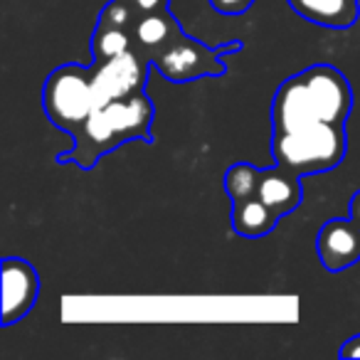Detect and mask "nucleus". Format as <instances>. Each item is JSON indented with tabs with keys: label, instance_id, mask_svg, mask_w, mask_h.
<instances>
[{
	"label": "nucleus",
	"instance_id": "obj_11",
	"mask_svg": "<svg viewBox=\"0 0 360 360\" xmlns=\"http://www.w3.org/2000/svg\"><path fill=\"white\" fill-rule=\"evenodd\" d=\"M131 35H134V50L143 52L148 60H153L163 47H168L175 37L183 35V27L170 15V11H160L141 18L131 30Z\"/></svg>",
	"mask_w": 360,
	"mask_h": 360
},
{
	"label": "nucleus",
	"instance_id": "obj_17",
	"mask_svg": "<svg viewBox=\"0 0 360 360\" xmlns=\"http://www.w3.org/2000/svg\"><path fill=\"white\" fill-rule=\"evenodd\" d=\"M340 358L345 360H353V358H360V335H353V338H348L343 345H340Z\"/></svg>",
	"mask_w": 360,
	"mask_h": 360
},
{
	"label": "nucleus",
	"instance_id": "obj_16",
	"mask_svg": "<svg viewBox=\"0 0 360 360\" xmlns=\"http://www.w3.org/2000/svg\"><path fill=\"white\" fill-rule=\"evenodd\" d=\"M255 0H210V6L222 15H242L252 8Z\"/></svg>",
	"mask_w": 360,
	"mask_h": 360
},
{
	"label": "nucleus",
	"instance_id": "obj_8",
	"mask_svg": "<svg viewBox=\"0 0 360 360\" xmlns=\"http://www.w3.org/2000/svg\"><path fill=\"white\" fill-rule=\"evenodd\" d=\"M321 264L328 271H343L360 262V225L353 217L328 220L316 240Z\"/></svg>",
	"mask_w": 360,
	"mask_h": 360
},
{
	"label": "nucleus",
	"instance_id": "obj_6",
	"mask_svg": "<svg viewBox=\"0 0 360 360\" xmlns=\"http://www.w3.org/2000/svg\"><path fill=\"white\" fill-rule=\"evenodd\" d=\"M150 70H153L150 60L139 50H129L114 60L104 62V65H91L99 104L141 94L146 89Z\"/></svg>",
	"mask_w": 360,
	"mask_h": 360
},
{
	"label": "nucleus",
	"instance_id": "obj_12",
	"mask_svg": "<svg viewBox=\"0 0 360 360\" xmlns=\"http://www.w3.org/2000/svg\"><path fill=\"white\" fill-rule=\"evenodd\" d=\"M230 220H232V230H235L237 235L257 240V237L269 235L281 217L276 215L266 202H262L257 195H252V198H245V200L232 202Z\"/></svg>",
	"mask_w": 360,
	"mask_h": 360
},
{
	"label": "nucleus",
	"instance_id": "obj_7",
	"mask_svg": "<svg viewBox=\"0 0 360 360\" xmlns=\"http://www.w3.org/2000/svg\"><path fill=\"white\" fill-rule=\"evenodd\" d=\"M40 294V276L20 257L3 259V326H13L30 314Z\"/></svg>",
	"mask_w": 360,
	"mask_h": 360
},
{
	"label": "nucleus",
	"instance_id": "obj_9",
	"mask_svg": "<svg viewBox=\"0 0 360 360\" xmlns=\"http://www.w3.org/2000/svg\"><path fill=\"white\" fill-rule=\"evenodd\" d=\"M257 198L271 207L279 217L294 212L304 200L301 191V175L281 168H259V183H257Z\"/></svg>",
	"mask_w": 360,
	"mask_h": 360
},
{
	"label": "nucleus",
	"instance_id": "obj_1",
	"mask_svg": "<svg viewBox=\"0 0 360 360\" xmlns=\"http://www.w3.org/2000/svg\"><path fill=\"white\" fill-rule=\"evenodd\" d=\"M353 106V91L330 65H314L289 77L271 101V131L299 129L316 121L343 124Z\"/></svg>",
	"mask_w": 360,
	"mask_h": 360
},
{
	"label": "nucleus",
	"instance_id": "obj_15",
	"mask_svg": "<svg viewBox=\"0 0 360 360\" xmlns=\"http://www.w3.org/2000/svg\"><path fill=\"white\" fill-rule=\"evenodd\" d=\"M126 6L131 8V13L136 15V22L146 15H153V13L160 11H168V3L170 0H124Z\"/></svg>",
	"mask_w": 360,
	"mask_h": 360
},
{
	"label": "nucleus",
	"instance_id": "obj_18",
	"mask_svg": "<svg viewBox=\"0 0 360 360\" xmlns=\"http://www.w3.org/2000/svg\"><path fill=\"white\" fill-rule=\"evenodd\" d=\"M350 217L360 225V193H355L353 200H350Z\"/></svg>",
	"mask_w": 360,
	"mask_h": 360
},
{
	"label": "nucleus",
	"instance_id": "obj_2",
	"mask_svg": "<svg viewBox=\"0 0 360 360\" xmlns=\"http://www.w3.org/2000/svg\"><path fill=\"white\" fill-rule=\"evenodd\" d=\"M150 121H153V104L146 91L99 104L89 114V119L72 134L75 146L67 153L57 155V163H72L82 170H91L101 155L111 153L129 141L150 143L153 141Z\"/></svg>",
	"mask_w": 360,
	"mask_h": 360
},
{
	"label": "nucleus",
	"instance_id": "obj_14",
	"mask_svg": "<svg viewBox=\"0 0 360 360\" xmlns=\"http://www.w3.org/2000/svg\"><path fill=\"white\" fill-rule=\"evenodd\" d=\"M257 183H259V168L250 163H235L225 173V191L232 202L257 195Z\"/></svg>",
	"mask_w": 360,
	"mask_h": 360
},
{
	"label": "nucleus",
	"instance_id": "obj_4",
	"mask_svg": "<svg viewBox=\"0 0 360 360\" xmlns=\"http://www.w3.org/2000/svg\"><path fill=\"white\" fill-rule=\"evenodd\" d=\"M42 106L55 129L75 134L99 106L91 67L62 65L45 79Z\"/></svg>",
	"mask_w": 360,
	"mask_h": 360
},
{
	"label": "nucleus",
	"instance_id": "obj_10",
	"mask_svg": "<svg viewBox=\"0 0 360 360\" xmlns=\"http://www.w3.org/2000/svg\"><path fill=\"white\" fill-rule=\"evenodd\" d=\"M286 3L296 15L328 30H348L360 18L358 0H286Z\"/></svg>",
	"mask_w": 360,
	"mask_h": 360
},
{
	"label": "nucleus",
	"instance_id": "obj_13",
	"mask_svg": "<svg viewBox=\"0 0 360 360\" xmlns=\"http://www.w3.org/2000/svg\"><path fill=\"white\" fill-rule=\"evenodd\" d=\"M129 50H134V35H131V30L96 22L94 35H91V57H94V65H104V62L114 60V57L124 55Z\"/></svg>",
	"mask_w": 360,
	"mask_h": 360
},
{
	"label": "nucleus",
	"instance_id": "obj_5",
	"mask_svg": "<svg viewBox=\"0 0 360 360\" xmlns=\"http://www.w3.org/2000/svg\"><path fill=\"white\" fill-rule=\"evenodd\" d=\"M242 42H230V45L207 47L200 40L191 35H178L168 47L158 52L150 60L153 70H158V75H163L168 82L183 84V82L200 79V77H222L227 70L225 57L232 52H240Z\"/></svg>",
	"mask_w": 360,
	"mask_h": 360
},
{
	"label": "nucleus",
	"instance_id": "obj_3",
	"mask_svg": "<svg viewBox=\"0 0 360 360\" xmlns=\"http://www.w3.org/2000/svg\"><path fill=\"white\" fill-rule=\"evenodd\" d=\"M348 139L343 124L316 121L299 129L271 131V155L276 165L296 175L326 173L343 163Z\"/></svg>",
	"mask_w": 360,
	"mask_h": 360
}]
</instances>
